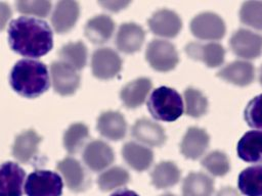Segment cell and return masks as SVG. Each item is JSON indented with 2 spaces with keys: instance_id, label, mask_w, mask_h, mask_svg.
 <instances>
[{
  "instance_id": "cell-12",
  "label": "cell",
  "mask_w": 262,
  "mask_h": 196,
  "mask_svg": "<svg viewBox=\"0 0 262 196\" xmlns=\"http://www.w3.org/2000/svg\"><path fill=\"white\" fill-rule=\"evenodd\" d=\"M150 31L160 37L174 38L182 28V21L179 15L169 9H160L152 13L147 20Z\"/></svg>"
},
{
  "instance_id": "cell-34",
  "label": "cell",
  "mask_w": 262,
  "mask_h": 196,
  "mask_svg": "<svg viewBox=\"0 0 262 196\" xmlns=\"http://www.w3.org/2000/svg\"><path fill=\"white\" fill-rule=\"evenodd\" d=\"M241 21L253 29L262 31V2L247 1L239 10Z\"/></svg>"
},
{
  "instance_id": "cell-17",
  "label": "cell",
  "mask_w": 262,
  "mask_h": 196,
  "mask_svg": "<svg viewBox=\"0 0 262 196\" xmlns=\"http://www.w3.org/2000/svg\"><path fill=\"white\" fill-rule=\"evenodd\" d=\"M131 134L137 141L148 146H162L167 139L163 127L148 118L137 119Z\"/></svg>"
},
{
  "instance_id": "cell-24",
  "label": "cell",
  "mask_w": 262,
  "mask_h": 196,
  "mask_svg": "<svg viewBox=\"0 0 262 196\" xmlns=\"http://www.w3.org/2000/svg\"><path fill=\"white\" fill-rule=\"evenodd\" d=\"M122 155L125 161L138 172L147 169L154 160V152L148 147L132 141L124 144Z\"/></svg>"
},
{
  "instance_id": "cell-39",
  "label": "cell",
  "mask_w": 262,
  "mask_h": 196,
  "mask_svg": "<svg viewBox=\"0 0 262 196\" xmlns=\"http://www.w3.org/2000/svg\"><path fill=\"white\" fill-rule=\"evenodd\" d=\"M216 196H239L237 191L231 187H224L217 193Z\"/></svg>"
},
{
  "instance_id": "cell-19",
  "label": "cell",
  "mask_w": 262,
  "mask_h": 196,
  "mask_svg": "<svg viewBox=\"0 0 262 196\" xmlns=\"http://www.w3.org/2000/svg\"><path fill=\"white\" fill-rule=\"evenodd\" d=\"M97 131L104 138L118 141L122 140L127 131V124L122 115L118 111H105L102 112L97 119Z\"/></svg>"
},
{
  "instance_id": "cell-7",
  "label": "cell",
  "mask_w": 262,
  "mask_h": 196,
  "mask_svg": "<svg viewBox=\"0 0 262 196\" xmlns=\"http://www.w3.org/2000/svg\"><path fill=\"white\" fill-rule=\"evenodd\" d=\"M122 68V59L119 54L107 47L98 48L91 57V69L94 77L108 80L116 77Z\"/></svg>"
},
{
  "instance_id": "cell-9",
  "label": "cell",
  "mask_w": 262,
  "mask_h": 196,
  "mask_svg": "<svg viewBox=\"0 0 262 196\" xmlns=\"http://www.w3.org/2000/svg\"><path fill=\"white\" fill-rule=\"evenodd\" d=\"M229 43L233 53L244 59H255L262 52V36L246 29L234 32Z\"/></svg>"
},
{
  "instance_id": "cell-29",
  "label": "cell",
  "mask_w": 262,
  "mask_h": 196,
  "mask_svg": "<svg viewBox=\"0 0 262 196\" xmlns=\"http://www.w3.org/2000/svg\"><path fill=\"white\" fill-rule=\"evenodd\" d=\"M61 61L70 64L76 69H82L87 61V48L83 42H70L58 50Z\"/></svg>"
},
{
  "instance_id": "cell-21",
  "label": "cell",
  "mask_w": 262,
  "mask_h": 196,
  "mask_svg": "<svg viewBox=\"0 0 262 196\" xmlns=\"http://www.w3.org/2000/svg\"><path fill=\"white\" fill-rule=\"evenodd\" d=\"M236 152L238 157L251 163H262V131H249L239 139Z\"/></svg>"
},
{
  "instance_id": "cell-42",
  "label": "cell",
  "mask_w": 262,
  "mask_h": 196,
  "mask_svg": "<svg viewBox=\"0 0 262 196\" xmlns=\"http://www.w3.org/2000/svg\"><path fill=\"white\" fill-rule=\"evenodd\" d=\"M161 196H175L174 194H171V193H166V194H163Z\"/></svg>"
},
{
  "instance_id": "cell-2",
  "label": "cell",
  "mask_w": 262,
  "mask_h": 196,
  "mask_svg": "<svg viewBox=\"0 0 262 196\" xmlns=\"http://www.w3.org/2000/svg\"><path fill=\"white\" fill-rule=\"evenodd\" d=\"M9 83L19 95L36 98L49 88L47 66L39 60L21 59L13 65L9 75Z\"/></svg>"
},
{
  "instance_id": "cell-8",
  "label": "cell",
  "mask_w": 262,
  "mask_h": 196,
  "mask_svg": "<svg viewBox=\"0 0 262 196\" xmlns=\"http://www.w3.org/2000/svg\"><path fill=\"white\" fill-rule=\"evenodd\" d=\"M50 72L55 92L62 96L74 94L80 86V75L77 69L61 60L51 63Z\"/></svg>"
},
{
  "instance_id": "cell-1",
  "label": "cell",
  "mask_w": 262,
  "mask_h": 196,
  "mask_svg": "<svg viewBox=\"0 0 262 196\" xmlns=\"http://www.w3.org/2000/svg\"><path fill=\"white\" fill-rule=\"evenodd\" d=\"M8 42L11 49L23 56L40 57L52 49V31L42 19L20 16L9 23Z\"/></svg>"
},
{
  "instance_id": "cell-16",
  "label": "cell",
  "mask_w": 262,
  "mask_h": 196,
  "mask_svg": "<svg viewBox=\"0 0 262 196\" xmlns=\"http://www.w3.org/2000/svg\"><path fill=\"white\" fill-rule=\"evenodd\" d=\"M210 137L208 133L198 127H190L184 134L180 150L184 157L189 159H198L209 147Z\"/></svg>"
},
{
  "instance_id": "cell-37",
  "label": "cell",
  "mask_w": 262,
  "mask_h": 196,
  "mask_svg": "<svg viewBox=\"0 0 262 196\" xmlns=\"http://www.w3.org/2000/svg\"><path fill=\"white\" fill-rule=\"evenodd\" d=\"M98 3L103 8L111 10L113 12H117V11L127 7L130 2H128V1H99Z\"/></svg>"
},
{
  "instance_id": "cell-22",
  "label": "cell",
  "mask_w": 262,
  "mask_h": 196,
  "mask_svg": "<svg viewBox=\"0 0 262 196\" xmlns=\"http://www.w3.org/2000/svg\"><path fill=\"white\" fill-rule=\"evenodd\" d=\"M41 137L34 130H27L16 136L13 146V156L20 162L31 161L38 152Z\"/></svg>"
},
{
  "instance_id": "cell-26",
  "label": "cell",
  "mask_w": 262,
  "mask_h": 196,
  "mask_svg": "<svg viewBox=\"0 0 262 196\" xmlns=\"http://www.w3.org/2000/svg\"><path fill=\"white\" fill-rule=\"evenodd\" d=\"M214 180L203 173L188 174L182 184L183 196H212Z\"/></svg>"
},
{
  "instance_id": "cell-14",
  "label": "cell",
  "mask_w": 262,
  "mask_h": 196,
  "mask_svg": "<svg viewBox=\"0 0 262 196\" xmlns=\"http://www.w3.org/2000/svg\"><path fill=\"white\" fill-rule=\"evenodd\" d=\"M115 154L113 149L103 141L94 140L89 142L83 151L85 164L93 172H100L113 163Z\"/></svg>"
},
{
  "instance_id": "cell-33",
  "label": "cell",
  "mask_w": 262,
  "mask_h": 196,
  "mask_svg": "<svg viewBox=\"0 0 262 196\" xmlns=\"http://www.w3.org/2000/svg\"><path fill=\"white\" fill-rule=\"evenodd\" d=\"M203 167H205L211 175L216 177L225 176L230 168L229 159L224 152L212 151L207 154L201 161Z\"/></svg>"
},
{
  "instance_id": "cell-23",
  "label": "cell",
  "mask_w": 262,
  "mask_h": 196,
  "mask_svg": "<svg viewBox=\"0 0 262 196\" xmlns=\"http://www.w3.org/2000/svg\"><path fill=\"white\" fill-rule=\"evenodd\" d=\"M151 81L147 78H138L123 87L121 90V100L128 108L140 106L146 99L150 89Z\"/></svg>"
},
{
  "instance_id": "cell-36",
  "label": "cell",
  "mask_w": 262,
  "mask_h": 196,
  "mask_svg": "<svg viewBox=\"0 0 262 196\" xmlns=\"http://www.w3.org/2000/svg\"><path fill=\"white\" fill-rule=\"evenodd\" d=\"M15 7L18 12L25 14H32L40 17L46 16L51 9V2L49 1H16Z\"/></svg>"
},
{
  "instance_id": "cell-41",
  "label": "cell",
  "mask_w": 262,
  "mask_h": 196,
  "mask_svg": "<svg viewBox=\"0 0 262 196\" xmlns=\"http://www.w3.org/2000/svg\"><path fill=\"white\" fill-rule=\"evenodd\" d=\"M259 82L262 85V66L259 68Z\"/></svg>"
},
{
  "instance_id": "cell-40",
  "label": "cell",
  "mask_w": 262,
  "mask_h": 196,
  "mask_svg": "<svg viewBox=\"0 0 262 196\" xmlns=\"http://www.w3.org/2000/svg\"><path fill=\"white\" fill-rule=\"evenodd\" d=\"M111 196H139V195L137 193H135L134 191L123 189V190H119V191L115 192Z\"/></svg>"
},
{
  "instance_id": "cell-28",
  "label": "cell",
  "mask_w": 262,
  "mask_h": 196,
  "mask_svg": "<svg viewBox=\"0 0 262 196\" xmlns=\"http://www.w3.org/2000/svg\"><path fill=\"white\" fill-rule=\"evenodd\" d=\"M151 183L158 189H166L176 185L180 180V169L172 161L158 163L151 172Z\"/></svg>"
},
{
  "instance_id": "cell-32",
  "label": "cell",
  "mask_w": 262,
  "mask_h": 196,
  "mask_svg": "<svg viewBox=\"0 0 262 196\" xmlns=\"http://www.w3.org/2000/svg\"><path fill=\"white\" fill-rule=\"evenodd\" d=\"M185 113L191 117H200L208 110V100L198 89L187 88L183 93Z\"/></svg>"
},
{
  "instance_id": "cell-4",
  "label": "cell",
  "mask_w": 262,
  "mask_h": 196,
  "mask_svg": "<svg viewBox=\"0 0 262 196\" xmlns=\"http://www.w3.org/2000/svg\"><path fill=\"white\" fill-rule=\"evenodd\" d=\"M63 183L61 177L52 170L37 169L29 175L25 184L28 196H61Z\"/></svg>"
},
{
  "instance_id": "cell-31",
  "label": "cell",
  "mask_w": 262,
  "mask_h": 196,
  "mask_svg": "<svg viewBox=\"0 0 262 196\" xmlns=\"http://www.w3.org/2000/svg\"><path fill=\"white\" fill-rule=\"evenodd\" d=\"M130 181L129 173L121 166H113L104 170L97 179L98 187L101 191L107 192L122 186H125Z\"/></svg>"
},
{
  "instance_id": "cell-25",
  "label": "cell",
  "mask_w": 262,
  "mask_h": 196,
  "mask_svg": "<svg viewBox=\"0 0 262 196\" xmlns=\"http://www.w3.org/2000/svg\"><path fill=\"white\" fill-rule=\"evenodd\" d=\"M115 30L114 20L105 14H99L90 18L85 26V36L94 44L107 42Z\"/></svg>"
},
{
  "instance_id": "cell-10",
  "label": "cell",
  "mask_w": 262,
  "mask_h": 196,
  "mask_svg": "<svg viewBox=\"0 0 262 196\" xmlns=\"http://www.w3.org/2000/svg\"><path fill=\"white\" fill-rule=\"evenodd\" d=\"M68 188L73 192H83L90 186V177L84 166L74 157H66L57 163Z\"/></svg>"
},
{
  "instance_id": "cell-27",
  "label": "cell",
  "mask_w": 262,
  "mask_h": 196,
  "mask_svg": "<svg viewBox=\"0 0 262 196\" xmlns=\"http://www.w3.org/2000/svg\"><path fill=\"white\" fill-rule=\"evenodd\" d=\"M238 190L246 196H262V165H254L241 172Z\"/></svg>"
},
{
  "instance_id": "cell-18",
  "label": "cell",
  "mask_w": 262,
  "mask_h": 196,
  "mask_svg": "<svg viewBox=\"0 0 262 196\" xmlns=\"http://www.w3.org/2000/svg\"><path fill=\"white\" fill-rule=\"evenodd\" d=\"M80 14V6L76 1H59L51 15L52 26L57 33H67L75 26Z\"/></svg>"
},
{
  "instance_id": "cell-13",
  "label": "cell",
  "mask_w": 262,
  "mask_h": 196,
  "mask_svg": "<svg viewBox=\"0 0 262 196\" xmlns=\"http://www.w3.org/2000/svg\"><path fill=\"white\" fill-rule=\"evenodd\" d=\"M186 54L193 60L204 62L209 67H217L224 61L225 50L219 43H195L191 42L185 46Z\"/></svg>"
},
{
  "instance_id": "cell-5",
  "label": "cell",
  "mask_w": 262,
  "mask_h": 196,
  "mask_svg": "<svg viewBox=\"0 0 262 196\" xmlns=\"http://www.w3.org/2000/svg\"><path fill=\"white\" fill-rule=\"evenodd\" d=\"M146 60L158 71H169L176 67L179 57L175 46L169 41L156 39L146 48Z\"/></svg>"
},
{
  "instance_id": "cell-3",
  "label": "cell",
  "mask_w": 262,
  "mask_h": 196,
  "mask_svg": "<svg viewBox=\"0 0 262 196\" xmlns=\"http://www.w3.org/2000/svg\"><path fill=\"white\" fill-rule=\"evenodd\" d=\"M147 108L154 118L174 121L182 115L184 105L180 94L175 89L162 86L151 92L147 100Z\"/></svg>"
},
{
  "instance_id": "cell-6",
  "label": "cell",
  "mask_w": 262,
  "mask_h": 196,
  "mask_svg": "<svg viewBox=\"0 0 262 196\" xmlns=\"http://www.w3.org/2000/svg\"><path fill=\"white\" fill-rule=\"evenodd\" d=\"M192 35L202 40L222 39L226 32L224 20L214 12H203L195 15L190 22Z\"/></svg>"
},
{
  "instance_id": "cell-20",
  "label": "cell",
  "mask_w": 262,
  "mask_h": 196,
  "mask_svg": "<svg viewBox=\"0 0 262 196\" xmlns=\"http://www.w3.org/2000/svg\"><path fill=\"white\" fill-rule=\"evenodd\" d=\"M217 77L224 81L236 85V86H248L250 85L255 77V69L251 62L246 60H235L217 72Z\"/></svg>"
},
{
  "instance_id": "cell-30",
  "label": "cell",
  "mask_w": 262,
  "mask_h": 196,
  "mask_svg": "<svg viewBox=\"0 0 262 196\" xmlns=\"http://www.w3.org/2000/svg\"><path fill=\"white\" fill-rule=\"evenodd\" d=\"M89 139L88 128L81 122L71 125L63 135V146L66 150L75 154L80 151L86 141Z\"/></svg>"
},
{
  "instance_id": "cell-11",
  "label": "cell",
  "mask_w": 262,
  "mask_h": 196,
  "mask_svg": "<svg viewBox=\"0 0 262 196\" xmlns=\"http://www.w3.org/2000/svg\"><path fill=\"white\" fill-rule=\"evenodd\" d=\"M25 170L15 162L0 164V196H21Z\"/></svg>"
},
{
  "instance_id": "cell-15",
  "label": "cell",
  "mask_w": 262,
  "mask_h": 196,
  "mask_svg": "<svg viewBox=\"0 0 262 196\" xmlns=\"http://www.w3.org/2000/svg\"><path fill=\"white\" fill-rule=\"evenodd\" d=\"M145 38L144 30L137 23L125 22L122 23L116 36V46L124 53H134L138 51Z\"/></svg>"
},
{
  "instance_id": "cell-38",
  "label": "cell",
  "mask_w": 262,
  "mask_h": 196,
  "mask_svg": "<svg viewBox=\"0 0 262 196\" xmlns=\"http://www.w3.org/2000/svg\"><path fill=\"white\" fill-rule=\"evenodd\" d=\"M11 16V9L7 3L0 2V31H2Z\"/></svg>"
},
{
  "instance_id": "cell-35",
  "label": "cell",
  "mask_w": 262,
  "mask_h": 196,
  "mask_svg": "<svg viewBox=\"0 0 262 196\" xmlns=\"http://www.w3.org/2000/svg\"><path fill=\"white\" fill-rule=\"evenodd\" d=\"M244 116L248 126L262 130V94L255 96L248 102Z\"/></svg>"
}]
</instances>
